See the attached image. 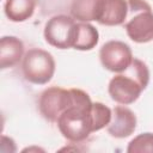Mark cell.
<instances>
[{
  "mask_svg": "<svg viewBox=\"0 0 153 153\" xmlns=\"http://www.w3.org/2000/svg\"><path fill=\"white\" fill-rule=\"evenodd\" d=\"M74 104L65 110L56 123L62 136L72 142L84 141L93 133L92 123V100L90 96L79 88H72Z\"/></svg>",
  "mask_w": 153,
  "mask_h": 153,
  "instance_id": "1",
  "label": "cell"
},
{
  "mask_svg": "<svg viewBox=\"0 0 153 153\" xmlns=\"http://www.w3.org/2000/svg\"><path fill=\"white\" fill-rule=\"evenodd\" d=\"M149 82V71L145 62L133 59L123 74L115 75L109 82V94L118 104L128 105L137 100Z\"/></svg>",
  "mask_w": 153,
  "mask_h": 153,
  "instance_id": "2",
  "label": "cell"
},
{
  "mask_svg": "<svg viewBox=\"0 0 153 153\" xmlns=\"http://www.w3.org/2000/svg\"><path fill=\"white\" fill-rule=\"evenodd\" d=\"M128 20L124 25L128 37L136 43L153 41V11L145 0H128Z\"/></svg>",
  "mask_w": 153,
  "mask_h": 153,
  "instance_id": "3",
  "label": "cell"
},
{
  "mask_svg": "<svg viewBox=\"0 0 153 153\" xmlns=\"http://www.w3.org/2000/svg\"><path fill=\"white\" fill-rule=\"evenodd\" d=\"M55 73V60L50 53L39 48H32L24 55V78L36 85H44L51 80Z\"/></svg>",
  "mask_w": 153,
  "mask_h": 153,
  "instance_id": "4",
  "label": "cell"
},
{
  "mask_svg": "<svg viewBox=\"0 0 153 153\" xmlns=\"http://www.w3.org/2000/svg\"><path fill=\"white\" fill-rule=\"evenodd\" d=\"M78 32V23L73 17L59 14L51 17L44 26V38L48 44L59 48H74Z\"/></svg>",
  "mask_w": 153,
  "mask_h": 153,
  "instance_id": "5",
  "label": "cell"
},
{
  "mask_svg": "<svg viewBox=\"0 0 153 153\" xmlns=\"http://www.w3.org/2000/svg\"><path fill=\"white\" fill-rule=\"evenodd\" d=\"M74 104L73 91L65 90L62 87L53 86L44 90L39 97L38 108L42 116L50 121L56 122L60 115Z\"/></svg>",
  "mask_w": 153,
  "mask_h": 153,
  "instance_id": "6",
  "label": "cell"
},
{
  "mask_svg": "<svg viewBox=\"0 0 153 153\" xmlns=\"http://www.w3.org/2000/svg\"><path fill=\"white\" fill-rule=\"evenodd\" d=\"M130 47L121 41H109L99 50V60L103 67L110 72H124L133 61Z\"/></svg>",
  "mask_w": 153,
  "mask_h": 153,
  "instance_id": "7",
  "label": "cell"
},
{
  "mask_svg": "<svg viewBox=\"0 0 153 153\" xmlns=\"http://www.w3.org/2000/svg\"><path fill=\"white\" fill-rule=\"evenodd\" d=\"M128 17V1L126 0H98L96 22L106 26L121 25Z\"/></svg>",
  "mask_w": 153,
  "mask_h": 153,
  "instance_id": "8",
  "label": "cell"
},
{
  "mask_svg": "<svg viewBox=\"0 0 153 153\" xmlns=\"http://www.w3.org/2000/svg\"><path fill=\"white\" fill-rule=\"evenodd\" d=\"M136 129V116L126 106H116L112 111V118L108 126V133L116 139L130 136Z\"/></svg>",
  "mask_w": 153,
  "mask_h": 153,
  "instance_id": "9",
  "label": "cell"
},
{
  "mask_svg": "<svg viewBox=\"0 0 153 153\" xmlns=\"http://www.w3.org/2000/svg\"><path fill=\"white\" fill-rule=\"evenodd\" d=\"M24 54L23 42L14 36H4L0 41V66L2 69L14 67Z\"/></svg>",
  "mask_w": 153,
  "mask_h": 153,
  "instance_id": "10",
  "label": "cell"
},
{
  "mask_svg": "<svg viewBox=\"0 0 153 153\" xmlns=\"http://www.w3.org/2000/svg\"><path fill=\"white\" fill-rule=\"evenodd\" d=\"M36 7V0H6L4 11L12 22H24L32 17Z\"/></svg>",
  "mask_w": 153,
  "mask_h": 153,
  "instance_id": "11",
  "label": "cell"
},
{
  "mask_svg": "<svg viewBox=\"0 0 153 153\" xmlns=\"http://www.w3.org/2000/svg\"><path fill=\"white\" fill-rule=\"evenodd\" d=\"M99 41V33L97 29L88 23H78L76 39L74 49L76 50H91Z\"/></svg>",
  "mask_w": 153,
  "mask_h": 153,
  "instance_id": "12",
  "label": "cell"
},
{
  "mask_svg": "<svg viewBox=\"0 0 153 153\" xmlns=\"http://www.w3.org/2000/svg\"><path fill=\"white\" fill-rule=\"evenodd\" d=\"M98 0H73L71 5V14L80 22H91L96 19Z\"/></svg>",
  "mask_w": 153,
  "mask_h": 153,
  "instance_id": "13",
  "label": "cell"
},
{
  "mask_svg": "<svg viewBox=\"0 0 153 153\" xmlns=\"http://www.w3.org/2000/svg\"><path fill=\"white\" fill-rule=\"evenodd\" d=\"M91 115H92L93 131H98V130L108 127L112 118V111L106 105H104L103 103H99V102L92 103Z\"/></svg>",
  "mask_w": 153,
  "mask_h": 153,
  "instance_id": "14",
  "label": "cell"
},
{
  "mask_svg": "<svg viewBox=\"0 0 153 153\" xmlns=\"http://www.w3.org/2000/svg\"><path fill=\"white\" fill-rule=\"evenodd\" d=\"M128 153H153V133H142L135 136L127 147Z\"/></svg>",
  "mask_w": 153,
  "mask_h": 153,
  "instance_id": "15",
  "label": "cell"
}]
</instances>
